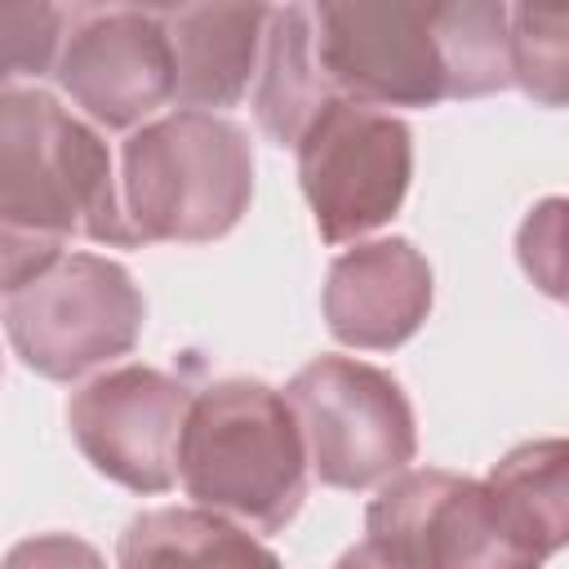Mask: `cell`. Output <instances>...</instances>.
Wrapping results in <instances>:
<instances>
[{"label": "cell", "mask_w": 569, "mask_h": 569, "mask_svg": "<svg viewBox=\"0 0 569 569\" xmlns=\"http://www.w3.org/2000/svg\"><path fill=\"white\" fill-rule=\"evenodd\" d=\"M196 391L164 369L120 365L89 378L67 400V427L89 467L133 493L178 485V445Z\"/></svg>", "instance_id": "9c48e42d"}, {"label": "cell", "mask_w": 569, "mask_h": 569, "mask_svg": "<svg viewBox=\"0 0 569 569\" xmlns=\"http://www.w3.org/2000/svg\"><path fill=\"white\" fill-rule=\"evenodd\" d=\"M365 538L409 569H542L547 556L520 533L489 480L409 467L378 489Z\"/></svg>", "instance_id": "8992f818"}, {"label": "cell", "mask_w": 569, "mask_h": 569, "mask_svg": "<svg viewBox=\"0 0 569 569\" xmlns=\"http://www.w3.org/2000/svg\"><path fill=\"white\" fill-rule=\"evenodd\" d=\"M129 249L120 173L93 124L44 89L4 84L0 93V258L4 289L22 284L67 240Z\"/></svg>", "instance_id": "6da1fadb"}, {"label": "cell", "mask_w": 569, "mask_h": 569, "mask_svg": "<svg viewBox=\"0 0 569 569\" xmlns=\"http://www.w3.org/2000/svg\"><path fill=\"white\" fill-rule=\"evenodd\" d=\"M516 262L538 293L565 302L569 289V196L538 200L516 231Z\"/></svg>", "instance_id": "ac0fdd59"}, {"label": "cell", "mask_w": 569, "mask_h": 569, "mask_svg": "<svg viewBox=\"0 0 569 569\" xmlns=\"http://www.w3.org/2000/svg\"><path fill=\"white\" fill-rule=\"evenodd\" d=\"M173 44V102L182 111H222L249 93L262 62L267 4H164Z\"/></svg>", "instance_id": "7c38bea8"}, {"label": "cell", "mask_w": 569, "mask_h": 569, "mask_svg": "<svg viewBox=\"0 0 569 569\" xmlns=\"http://www.w3.org/2000/svg\"><path fill=\"white\" fill-rule=\"evenodd\" d=\"M431 311V267L405 236L360 240L325 276V325L342 347L396 351Z\"/></svg>", "instance_id": "8fae6325"}, {"label": "cell", "mask_w": 569, "mask_h": 569, "mask_svg": "<svg viewBox=\"0 0 569 569\" xmlns=\"http://www.w3.org/2000/svg\"><path fill=\"white\" fill-rule=\"evenodd\" d=\"M4 569H107V560L76 533H36L9 547Z\"/></svg>", "instance_id": "ffe728a7"}, {"label": "cell", "mask_w": 569, "mask_h": 569, "mask_svg": "<svg viewBox=\"0 0 569 569\" xmlns=\"http://www.w3.org/2000/svg\"><path fill=\"white\" fill-rule=\"evenodd\" d=\"M116 569H284L244 525L204 507H156L129 520Z\"/></svg>", "instance_id": "4fadbf2b"}, {"label": "cell", "mask_w": 569, "mask_h": 569, "mask_svg": "<svg viewBox=\"0 0 569 569\" xmlns=\"http://www.w3.org/2000/svg\"><path fill=\"white\" fill-rule=\"evenodd\" d=\"M565 302H569V293H565Z\"/></svg>", "instance_id": "7402d4cb"}, {"label": "cell", "mask_w": 569, "mask_h": 569, "mask_svg": "<svg viewBox=\"0 0 569 569\" xmlns=\"http://www.w3.org/2000/svg\"><path fill=\"white\" fill-rule=\"evenodd\" d=\"M307 440L311 476L329 489H373L409 471L418 422L405 387L365 360L320 356L284 387Z\"/></svg>", "instance_id": "5b68a950"}, {"label": "cell", "mask_w": 569, "mask_h": 569, "mask_svg": "<svg viewBox=\"0 0 569 569\" xmlns=\"http://www.w3.org/2000/svg\"><path fill=\"white\" fill-rule=\"evenodd\" d=\"M147 320L129 267L67 249L22 284L4 289V333L13 356L53 382L84 378L133 351Z\"/></svg>", "instance_id": "277c9868"}, {"label": "cell", "mask_w": 569, "mask_h": 569, "mask_svg": "<svg viewBox=\"0 0 569 569\" xmlns=\"http://www.w3.org/2000/svg\"><path fill=\"white\" fill-rule=\"evenodd\" d=\"M253 200L249 133L213 111H169L120 147V204L133 244L222 240Z\"/></svg>", "instance_id": "3957f363"}, {"label": "cell", "mask_w": 569, "mask_h": 569, "mask_svg": "<svg viewBox=\"0 0 569 569\" xmlns=\"http://www.w3.org/2000/svg\"><path fill=\"white\" fill-rule=\"evenodd\" d=\"M53 76L93 124L129 133L142 129L164 102H173V44L160 9H71V31Z\"/></svg>", "instance_id": "30bf717a"}, {"label": "cell", "mask_w": 569, "mask_h": 569, "mask_svg": "<svg viewBox=\"0 0 569 569\" xmlns=\"http://www.w3.org/2000/svg\"><path fill=\"white\" fill-rule=\"evenodd\" d=\"M485 480L542 556H556L560 547H569V440L565 436L525 440L507 449Z\"/></svg>", "instance_id": "9a60e30c"}, {"label": "cell", "mask_w": 569, "mask_h": 569, "mask_svg": "<svg viewBox=\"0 0 569 569\" xmlns=\"http://www.w3.org/2000/svg\"><path fill=\"white\" fill-rule=\"evenodd\" d=\"M316 58L333 98L365 107H436L449 98L436 44V4L320 0L311 4Z\"/></svg>", "instance_id": "ba28073f"}, {"label": "cell", "mask_w": 569, "mask_h": 569, "mask_svg": "<svg viewBox=\"0 0 569 569\" xmlns=\"http://www.w3.org/2000/svg\"><path fill=\"white\" fill-rule=\"evenodd\" d=\"M338 102L325 84L320 58H316V22L311 4H284L271 9L258 84H253V116L262 133L280 147H298L311 120Z\"/></svg>", "instance_id": "5bb4252c"}, {"label": "cell", "mask_w": 569, "mask_h": 569, "mask_svg": "<svg viewBox=\"0 0 569 569\" xmlns=\"http://www.w3.org/2000/svg\"><path fill=\"white\" fill-rule=\"evenodd\" d=\"M307 476V440L284 391L258 378L196 391L178 445V480L196 507L276 533L298 516Z\"/></svg>", "instance_id": "7a4b0ae2"}, {"label": "cell", "mask_w": 569, "mask_h": 569, "mask_svg": "<svg viewBox=\"0 0 569 569\" xmlns=\"http://www.w3.org/2000/svg\"><path fill=\"white\" fill-rule=\"evenodd\" d=\"M511 80L538 107H569V4H511Z\"/></svg>", "instance_id": "e0dca14e"}, {"label": "cell", "mask_w": 569, "mask_h": 569, "mask_svg": "<svg viewBox=\"0 0 569 569\" xmlns=\"http://www.w3.org/2000/svg\"><path fill=\"white\" fill-rule=\"evenodd\" d=\"M436 44L445 58L449 98H485L511 80V4L449 0L436 4Z\"/></svg>", "instance_id": "2e32d148"}, {"label": "cell", "mask_w": 569, "mask_h": 569, "mask_svg": "<svg viewBox=\"0 0 569 569\" xmlns=\"http://www.w3.org/2000/svg\"><path fill=\"white\" fill-rule=\"evenodd\" d=\"M333 569H409L400 556H391L382 542H373V538H360L356 547H347L342 556H338V565Z\"/></svg>", "instance_id": "44dd1931"}, {"label": "cell", "mask_w": 569, "mask_h": 569, "mask_svg": "<svg viewBox=\"0 0 569 569\" xmlns=\"http://www.w3.org/2000/svg\"><path fill=\"white\" fill-rule=\"evenodd\" d=\"M71 13L58 4H4L0 44H4V84L22 76H44L58 67Z\"/></svg>", "instance_id": "d6986e66"}, {"label": "cell", "mask_w": 569, "mask_h": 569, "mask_svg": "<svg viewBox=\"0 0 569 569\" xmlns=\"http://www.w3.org/2000/svg\"><path fill=\"white\" fill-rule=\"evenodd\" d=\"M298 182L325 244H360L387 227L413 178V133L400 116L351 98L329 102L302 133Z\"/></svg>", "instance_id": "52a82bcc"}]
</instances>
